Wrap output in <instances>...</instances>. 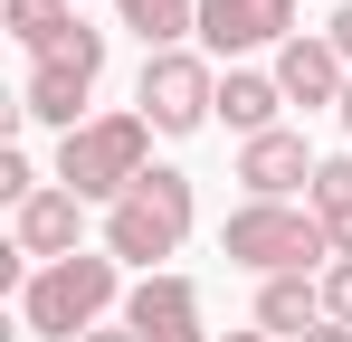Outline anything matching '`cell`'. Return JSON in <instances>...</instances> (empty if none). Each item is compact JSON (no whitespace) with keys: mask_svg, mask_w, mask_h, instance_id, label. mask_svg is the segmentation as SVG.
<instances>
[{"mask_svg":"<svg viewBox=\"0 0 352 342\" xmlns=\"http://www.w3.org/2000/svg\"><path fill=\"white\" fill-rule=\"evenodd\" d=\"M333 10H343V0H333Z\"/></svg>","mask_w":352,"mask_h":342,"instance_id":"24","label":"cell"},{"mask_svg":"<svg viewBox=\"0 0 352 342\" xmlns=\"http://www.w3.org/2000/svg\"><path fill=\"white\" fill-rule=\"evenodd\" d=\"M314 323H324V276H267L257 285V333L305 342Z\"/></svg>","mask_w":352,"mask_h":342,"instance_id":"13","label":"cell"},{"mask_svg":"<svg viewBox=\"0 0 352 342\" xmlns=\"http://www.w3.org/2000/svg\"><path fill=\"white\" fill-rule=\"evenodd\" d=\"M115 29H133L143 57L190 48V38H200V0H115Z\"/></svg>","mask_w":352,"mask_h":342,"instance_id":"15","label":"cell"},{"mask_svg":"<svg viewBox=\"0 0 352 342\" xmlns=\"http://www.w3.org/2000/svg\"><path fill=\"white\" fill-rule=\"evenodd\" d=\"M305 342H352V323H314V333H305Z\"/></svg>","mask_w":352,"mask_h":342,"instance_id":"20","label":"cell"},{"mask_svg":"<svg viewBox=\"0 0 352 342\" xmlns=\"http://www.w3.org/2000/svg\"><path fill=\"white\" fill-rule=\"evenodd\" d=\"M219 342H276V333H257V323H248V333H219Z\"/></svg>","mask_w":352,"mask_h":342,"instance_id":"22","label":"cell"},{"mask_svg":"<svg viewBox=\"0 0 352 342\" xmlns=\"http://www.w3.org/2000/svg\"><path fill=\"white\" fill-rule=\"evenodd\" d=\"M324 323H352V257L324 266Z\"/></svg>","mask_w":352,"mask_h":342,"instance_id":"18","label":"cell"},{"mask_svg":"<svg viewBox=\"0 0 352 342\" xmlns=\"http://www.w3.org/2000/svg\"><path fill=\"white\" fill-rule=\"evenodd\" d=\"M133 114L153 124V133H200L210 114H219V57H200V48H162V57H143V76H133Z\"/></svg>","mask_w":352,"mask_h":342,"instance_id":"5","label":"cell"},{"mask_svg":"<svg viewBox=\"0 0 352 342\" xmlns=\"http://www.w3.org/2000/svg\"><path fill=\"white\" fill-rule=\"evenodd\" d=\"M305 209L333 228V257H352V152H324V162H314V190H305Z\"/></svg>","mask_w":352,"mask_h":342,"instance_id":"16","label":"cell"},{"mask_svg":"<svg viewBox=\"0 0 352 342\" xmlns=\"http://www.w3.org/2000/svg\"><path fill=\"white\" fill-rule=\"evenodd\" d=\"M343 133H352V86H343Z\"/></svg>","mask_w":352,"mask_h":342,"instance_id":"23","label":"cell"},{"mask_svg":"<svg viewBox=\"0 0 352 342\" xmlns=\"http://www.w3.org/2000/svg\"><path fill=\"white\" fill-rule=\"evenodd\" d=\"M38 190H48V181H38V162H29V152L10 143V152H0V200L19 209V200H38Z\"/></svg>","mask_w":352,"mask_h":342,"instance_id":"17","label":"cell"},{"mask_svg":"<svg viewBox=\"0 0 352 342\" xmlns=\"http://www.w3.org/2000/svg\"><path fill=\"white\" fill-rule=\"evenodd\" d=\"M324 38H333V57H343V67H352V0H343V10H333V19H324Z\"/></svg>","mask_w":352,"mask_h":342,"instance_id":"19","label":"cell"},{"mask_svg":"<svg viewBox=\"0 0 352 342\" xmlns=\"http://www.w3.org/2000/svg\"><path fill=\"white\" fill-rule=\"evenodd\" d=\"M124 266L105 257V247H86V257H58V266H38V276L19 285V333L38 342H86L105 333V323H124Z\"/></svg>","mask_w":352,"mask_h":342,"instance_id":"1","label":"cell"},{"mask_svg":"<svg viewBox=\"0 0 352 342\" xmlns=\"http://www.w3.org/2000/svg\"><path fill=\"white\" fill-rule=\"evenodd\" d=\"M0 29H10V38L29 48V67H38V57H58L67 38L86 29V10H76V0H0Z\"/></svg>","mask_w":352,"mask_h":342,"instance_id":"14","label":"cell"},{"mask_svg":"<svg viewBox=\"0 0 352 342\" xmlns=\"http://www.w3.org/2000/svg\"><path fill=\"white\" fill-rule=\"evenodd\" d=\"M10 247H19L29 266H58V257H86V200H76L67 181H48L38 200H19V209H10Z\"/></svg>","mask_w":352,"mask_h":342,"instance_id":"9","label":"cell"},{"mask_svg":"<svg viewBox=\"0 0 352 342\" xmlns=\"http://www.w3.org/2000/svg\"><path fill=\"white\" fill-rule=\"evenodd\" d=\"M86 342H133V333H124V323H105V333H86Z\"/></svg>","mask_w":352,"mask_h":342,"instance_id":"21","label":"cell"},{"mask_svg":"<svg viewBox=\"0 0 352 342\" xmlns=\"http://www.w3.org/2000/svg\"><path fill=\"white\" fill-rule=\"evenodd\" d=\"M314 162H324V152H305V133L276 124V133L238 143V190H248V200H295V190H314Z\"/></svg>","mask_w":352,"mask_h":342,"instance_id":"11","label":"cell"},{"mask_svg":"<svg viewBox=\"0 0 352 342\" xmlns=\"http://www.w3.org/2000/svg\"><path fill=\"white\" fill-rule=\"evenodd\" d=\"M190 219H200V190H190V171L153 162V171H143V181L115 200V209H105L96 247H105L115 266H133V276H162V257H181Z\"/></svg>","mask_w":352,"mask_h":342,"instance_id":"2","label":"cell"},{"mask_svg":"<svg viewBox=\"0 0 352 342\" xmlns=\"http://www.w3.org/2000/svg\"><path fill=\"white\" fill-rule=\"evenodd\" d=\"M96 76H105V29H76L58 57H38V67H29V86H19V124H58V133L96 124V114H86Z\"/></svg>","mask_w":352,"mask_h":342,"instance_id":"6","label":"cell"},{"mask_svg":"<svg viewBox=\"0 0 352 342\" xmlns=\"http://www.w3.org/2000/svg\"><path fill=\"white\" fill-rule=\"evenodd\" d=\"M267 76H276V86H286V105H305V114H343V86H352V67L333 57L324 29H295L286 48L267 57Z\"/></svg>","mask_w":352,"mask_h":342,"instance_id":"10","label":"cell"},{"mask_svg":"<svg viewBox=\"0 0 352 342\" xmlns=\"http://www.w3.org/2000/svg\"><path fill=\"white\" fill-rule=\"evenodd\" d=\"M219 257L248 266V276H324L333 266V228L314 219L305 200H238L229 228H219Z\"/></svg>","mask_w":352,"mask_h":342,"instance_id":"3","label":"cell"},{"mask_svg":"<svg viewBox=\"0 0 352 342\" xmlns=\"http://www.w3.org/2000/svg\"><path fill=\"white\" fill-rule=\"evenodd\" d=\"M295 38V0H200V57L238 67L248 48H286Z\"/></svg>","mask_w":352,"mask_h":342,"instance_id":"7","label":"cell"},{"mask_svg":"<svg viewBox=\"0 0 352 342\" xmlns=\"http://www.w3.org/2000/svg\"><path fill=\"white\" fill-rule=\"evenodd\" d=\"M210 124H229L238 143H257V133L286 124V86H276L267 67H219V114H210Z\"/></svg>","mask_w":352,"mask_h":342,"instance_id":"12","label":"cell"},{"mask_svg":"<svg viewBox=\"0 0 352 342\" xmlns=\"http://www.w3.org/2000/svg\"><path fill=\"white\" fill-rule=\"evenodd\" d=\"M124 333L133 342H210V314H200V285L190 276H133V295H124Z\"/></svg>","mask_w":352,"mask_h":342,"instance_id":"8","label":"cell"},{"mask_svg":"<svg viewBox=\"0 0 352 342\" xmlns=\"http://www.w3.org/2000/svg\"><path fill=\"white\" fill-rule=\"evenodd\" d=\"M153 171V124L124 105V114H96V124H76L58 133V181L86 200V209H115L124 190Z\"/></svg>","mask_w":352,"mask_h":342,"instance_id":"4","label":"cell"}]
</instances>
